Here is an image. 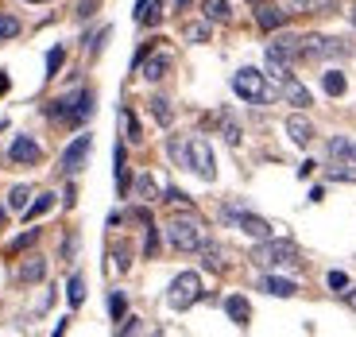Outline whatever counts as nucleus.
Here are the masks:
<instances>
[{
	"label": "nucleus",
	"mask_w": 356,
	"mask_h": 337,
	"mask_svg": "<svg viewBox=\"0 0 356 337\" xmlns=\"http://www.w3.org/2000/svg\"><path fill=\"white\" fill-rule=\"evenodd\" d=\"M124 311H128L124 291H113V295H108V314H113V322H124Z\"/></svg>",
	"instance_id": "nucleus-32"
},
{
	"label": "nucleus",
	"mask_w": 356,
	"mask_h": 337,
	"mask_svg": "<svg viewBox=\"0 0 356 337\" xmlns=\"http://www.w3.org/2000/svg\"><path fill=\"white\" fill-rule=\"evenodd\" d=\"M155 249H159V233H155V225H147V244H143V256H155Z\"/></svg>",
	"instance_id": "nucleus-39"
},
{
	"label": "nucleus",
	"mask_w": 356,
	"mask_h": 337,
	"mask_svg": "<svg viewBox=\"0 0 356 337\" xmlns=\"http://www.w3.org/2000/svg\"><path fill=\"white\" fill-rule=\"evenodd\" d=\"M186 4H190V0H178V8H186Z\"/></svg>",
	"instance_id": "nucleus-49"
},
{
	"label": "nucleus",
	"mask_w": 356,
	"mask_h": 337,
	"mask_svg": "<svg viewBox=\"0 0 356 337\" xmlns=\"http://www.w3.org/2000/svg\"><path fill=\"white\" fill-rule=\"evenodd\" d=\"M0 225H4V213H0Z\"/></svg>",
	"instance_id": "nucleus-51"
},
{
	"label": "nucleus",
	"mask_w": 356,
	"mask_h": 337,
	"mask_svg": "<svg viewBox=\"0 0 356 337\" xmlns=\"http://www.w3.org/2000/svg\"><path fill=\"white\" fill-rule=\"evenodd\" d=\"M321 89L330 93V97H345V89H348V78L341 70H330V74H321Z\"/></svg>",
	"instance_id": "nucleus-24"
},
{
	"label": "nucleus",
	"mask_w": 356,
	"mask_h": 337,
	"mask_svg": "<svg viewBox=\"0 0 356 337\" xmlns=\"http://www.w3.org/2000/svg\"><path fill=\"white\" fill-rule=\"evenodd\" d=\"M294 58H298V36H286L283 27H279L275 36H271V43H267V70H271V78L283 81L291 74Z\"/></svg>",
	"instance_id": "nucleus-3"
},
{
	"label": "nucleus",
	"mask_w": 356,
	"mask_h": 337,
	"mask_svg": "<svg viewBox=\"0 0 356 337\" xmlns=\"http://www.w3.org/2000/svg\"><path fill=\"white\" fill-rule=\"evenodd\" d=\"M330 159H333V163L353 159V143H348L345 136H333V140H330Z\"/></svg>",
	"instance_id": "nucleus-27"
},
{
	"label": "nucleus",
	"mask_w": 356,
	"mask_h": 337,
	"mask_svg": "<svg viewBox=\"0 0 356 337\" xmlns=\"http://www.w3.org/2000/svg\"><path fill=\"white\" fill-rule=\"evenodd\" d=\"M19 36V19L12 12H0V39H16Z\"/></svg>",
	"instance_id": "nucleus-33"
},
{
	"label": "nucleus",
	"mask_w": 356,
	"mask_h": 337,
	"mask_svg": "<svg viewBox=\"0 0 356 337\" xmlns=\"http://www.w3.org/2000/svg\"><path fill=\"white\" fill-rule=\"evenodd\" d=\"M221 217H225V221H232L244 237H252V240H267V237H271V225H267L264 217H256V213L241 210V205H225Z\"/></svg>",
	"instance_id": "nucleus-9"
},
{
	"label": "nucleus",
	"mask_w": 356,
	"mask_h": 337,
	"mask_svg": "<svg viewBox=\"0 0 356 337\" xmlns=\"http://www.w3.org/2000/svg\"><path fill=\"white\" fill-rule=\"evenodd\" d=\"M330 287H333V291H345V287H348V275H345V272H330Z\"/></svg>",
	"instance_id": "nucleus-40"
},
{
	"label": "nucleus",
	"mask_w": 356,
	"mask_h": 337,
	"mask_svg": "<svg viewBox=\"0 0 356 337\" xmlns=\"http://www.w3.org/2000/svg\"><path fill=\"white\" fill-rule=\"evenodd\" d=\"M27 205H31V187H12V194H8V210H16V213H24Z\"/></svg>",
	"instance_id": "nucleus-26"
},
{
	"label": "nucleus",
	"mask_w": 356,
	"mask_h": 337,
	"mask_svg": "<svg viewBox=\"0 0 356 337\" xmlns=\"http://www.w3.org/2000/svg\"><path fill=\"white\" fill-rule=\"evenodd\" d=\"M186 171H194V175L202 178V182H213V178H217L213 151H209V143H205L202 136L186 140Z\"/></svg>",
	"instance_id": "nucleus-8"
},
{
	"label": "nucleus",
	"mask_w": 356,
	"mask_h": 337,
	"mask_svg": "<svg viewBox=\"0 0 356 337\" xmlns=\"http://www.w3.org/2000/svg\"><path fill=\"white\" fill-rule=\"evenodd\" d=\"M4 89H8V74H0V93H4Z\"/></svg>",
	"instance_id": "nucleus-47"
},
{
	"label": "nucleus",
	"mask_w": 356,
	"mask_h": 337,
	"mask_svg": "<svg viewBox=\"0 0 356 337\" xmlns=\"http://www.w3.org/2000/svg\"><path fill=\"white\" fill-rule=\"evenodd\" d=\"M259 291L275 295V299H291V295H298V287H294L291 279H283V275H264V279H259Z\"/></svg>",
	"instance_id": "nucleus-17"
},
{
	"label": "nucleus",
	"mask_w": 356,
	"mask_h": 337,
	"mask_svg": "<svg viewBox=\"0 0 356 337\" xmlns=\"http://www.w3.org/2000/svg\"><path fill=\"white\" fill-rule=\"evenodd\" d=\"M225 314H229V318L236 322L241 329L252 322V306H248V299H244V295H229V299H225Z\"/></svg>",
	"instance_id": "nucleus-15"
},
{
	"label": "nucleus",
	"mask_w": 356,
	"mask_h": 337,
	"mask_svg": "<svg viewBox=\"0 0 356 337\" xmlns=\"http://www.w3.org/2000/svg\"><path fill=\"white\" fill-rule=\"evenodd\" d=\"M167 66H170V58L159 51V54H152V58H143V63H140V74H143L147 81H159V78H167Z\"/></svg>",
	"instance_id": "nucleus-21"
},
{
	"label": "nucleus",
	"mask_w": 356,
	"mask_h": 337,
	"mask_svg": "<svg viewBox=\"0 0 356 337\" xmlns=\"http://www.w3.org/2000/svg\"><path fill=\"white\" fill-rule=\"evenodd\" d=\"M136 194H140L143 202H155V198H159V187H155V178H152V175H140V178H136Z\"/></svg>",
	"instance_id": "nucleus-30"
},
{
	"label": "nucleus",
	"mask_w": 356,
	"mask_h": 337,
	"mask_svg": "<svg viewBox=\"0 0 356 337\" xmlns=\"http://www.w3.org/2000/svg\"><path fill=\"white\" fill-rule=\"evenodd\" d=\"M113 256H116V267H120V272H128V267H132V260H128V249H116Z\"/></svg>",
	"instance_id": "nucleus-43"
},
{
	"label": "nucleus",
	"mask_w": 356,
	"mask_h": 337,
	"mask_svg": "<svg viewBox=\"0 0 356 337\" xmlns=\"http://www.w3.org/2000/svg\"><path fill=\"white\" fill-rule=\"evenodd\" d=\"M152 113H155V120H159L163 128H170L175 113H170V101H167V97H152Z\"/></svg>",
	"instance_id": "nucleus-31"
},
{
	"label": "nucleus",
	"mask_w": 356,
	"mask_h": 337,
	"mask_svg": "<svg viewBox=\"0 0 356 337\" xmlns=\"http://www.w3.org/2000/svg\"><path fill=\"white\" fill-rule=\"evenodd\" d=\"M348 24L356 27V4H353V8H348Z\"/></svg>",
	"instance_id": "nucleus-48"
},
{
	"label": "nucleus",
	"mask_w": 356,
	"mask_h": 337,
	"mask_svg": "<svg viewBox=\"0 0 356 337\" xmlns=\"http://www.w3.org/2000/svg\"><path fill=\"white\" fill-rule=\"evenodd\" d=\"M47 113L54 116V120H66V125H81V120H89L93 116V89H78V93H66V97H58Z\"/></svg>",
	"instance_id": "nucleus-5"
},
{
	"label": "nucleus",
	"mask_w": 356,
	"mask_h": 337,
	"mask_svg": "<svg viewBox=\"0 0 356 337\" xmlns=\"http://www.w3.org/2000/svg\"><path fill=\"white\" fill-rule=\"evenodd\" d=\"M159 19H163V0H140V4H136V24L155 27Z\"/></svg>",
	"instance_id": "nucleus-18"
},
{
	"label": "nucleus",
	"mask_w": 356,
	"mask_h": 337,
	"mask_svg": "<svg viewBox=\"0 0 356 337\" xmlns=\"http://www.w3.org/2000/svg\"><path fill=\"white\" fill-rule=\"evenodd\" d=\"M202 12H205V19H209V24H229V16H232L229 0H205Z\"/></svg>",
	"instance_id": "nucleus-22"
},
{
	"label": "nucleus",
	"mask_w": 356,
	"mask_h": 337,
	"mask_svg": "<svg viewBox=\"0 0 356 337\" xmlns=\"http://www.w3.org/2000/svg\"><path fill=\"white\" fill-rule=\"evenodd\" d=\"M232 93L241 101H248V105H267V101H275V89L267 86V74L252 70V66H244V70L232 74Z\"/></svg>",
	"instance_id": "nucleus-2"
},
{
	"label": "nucleus",
	"mask_w": 356,
	"mask_h": 337,
	"mask_svg": "<svg viewBox=\"0 0 356 337\" xmlns=\"http://www.w3.org/2000/svg\"><path fill=\"white\" fill-rule=\"evenodd\" d=\"M330 178H337V182H356V167L353 163H337V167L330 171Z\"/></svg>",
	"instance_id": "nucleus-38"
},
{
	"label": "nucleus",
	"mask_w": 356,
	"mask_h": 337,
	"mask_svg": "<svg viewBox=\"0 0 356 337\" xmlns=\"http://www.w3.org/2000/svg\"><path fill=\"white\" fill-rule=\"evenodd\" d=\"M105 39H108V27H101L97 36L89 39V54H97V51H101V43H105Z\"/></svg>",
	"instance_id": "nucleus-41"
},
{
	"label": "nucleus",
	"mask_w": 356,
	"mask_h": 337,
	"mask_svg": "<svg viewBox=\"0 0 356 337\" xmlns=\"http://www.w3.org/2000/svg\"><path fill=\"white\" fill-rule=\"evenodd\" d=\"M120 125L128 128V140H140V120L132 116V109H120Z\"/></svg>",
	"instance_id": "nucleus-37"
},
{
	"label": "nucleus",
	"mask_w": 356,
	"mask_h": 337,
	"mask_svg": "<svg viewBox=\"0 0 356 337\" xmlns=\"http://www.w3.org/2000/svg\"><path fill=\"white\" fill-rule=\"evenodd\" d=\"M167 202H175V205H190V198L182 194V190H175V187H167Z\"/></svg>",
	"instance_id": "nucleus-42"
},
{
	"label": "nucleus",
	"mask_w": 356,
	"mask_h": 337,
	"mask_svg": "<svg viewBox=\"0 0 356 337\" xmlns=\"http://www.w3.org/2000/svg\"><path fill=\"white\" fill-rule=\"evenodd\" d=\"M252 4H256V0H252Z\"/></svg>",
	"instance_id": "nucleus-52"
},
{
	"label": "nucleus",
	"mask_w": 356,
	"mask_h": 337,
	"mask_svg": "<svg viewBox=\"0 0 356 337\" xmlns=\"http://www.w3.org/2000/svg\"><path fill=\"white\" fill-rule=\"evenodd\" d=\"M51 210H54V194H39L35 202H31V205L24 210V221L31 225V221H39V217H47Z\"/></svg>",
	"instance_id": "nucleus-23"
},
{
	"label": "nucleus",
	"mask_w": 356,
	"mask_h": 337,
	"mask_svg": "<svg viewBox=\"0 0 356 337\" xmlns=\"http://www.w3.org/2000/svg\"><path fill=\"white\" fill-rule=\"evenodd\" d=\"M136 329H140V318H128V322H124V326L116 329V334H136Z\"/></svg>",
	"instance_id": "nucleus-44"
},
{
	"label": "nucleus",
	"mask_w": 356,
	"mask_h": 337,
	"mask_svg": "<svg viewBox=\"0 0 356 337\" xmlns=\"http://www.w3.org/2000/svg\"><path fill=\"white\" fill-rule=\"evenodd\" d=\"M283 97L291 101V105L306 109V105H310V89H306L298 78H291V74H286V78H283Z\"/></svg>",
	"instance_id": "nucleus-19"
},
{
	"label": "nucleus",
	"mask_w": 356,
	"mask_h": 337,
	"mask_svg": "<svg viewBox=\"0 0 356 337\" xmlns=\"http://www.w3.org/2000/svg\"><path fill=\"white\" fill-rule=\"evenodd\" d=\"M256 24L264 27V31H279V27L286 24V12L275 8V4H264V0H256Z\"/></svg>",
	"instance_id": "nucleus-13"
},
{
	"label": "nucleus",
	"mask_w": 356,
	"mask_h": 337,
	"mask_svg": "<svg viewBox=\"0 0 356 337\" xmlns=\"http://www.w3.org/2000/svg\"><path fill=\"white\" fill-rule=\"evenodd\" d=\"M202 299V275L197 272H178L167 287V302L170 311H190L194 302Z\"/></svg>",
	"instance_id": "nucleus-6"
},
{
	"label": "nucleus",
	"mask_w": 356,
	"mask_h": 337,
	"mask_svg": "<svg viewBox=\"0 0 356 337\" xmlns=\"http://www.w3.org/2000/svg\"><path fill=\"white\" fill-rule=\"evenodd\" d=\"M89 148H93V136H89V132L74 136V143L63 151V171H66V175H78V171L86 167V159H89Z\"/></svg>",
	"instance_id": "nucleus-10"
},
{
	"label": "nucleus",
	"mask_w": 356,
	"mask_h": 337,
	"mask_svg": "<svg viewBox=\"0 0 356 337\" xmlns=\"http://www.w3.org/2000/svg\"><path fill=\"white\" fill-rule=\"evenodd\" d=\"M66 299H70V306H81V302H86V279H81V275H70V283H66Z\"/></svg>",
	"instance_id": "nucleus-29"
},
{
	"label": "nucleus",
	"mask_w": 356,
	"mask_h": 337,
	"mask_svg": "<svg viewBox=\"0 0 356 337\" xmlns=\"http://www.w3.org/2000/svg\"><path fill=\"white\" fill-rule=\"evenodd\" d=\"M353 159H356V143H353Z\"/></svg>",
	"instance_id": "nucleus-50"
},
{
	"label": "nucleus",
	"mask_w": 356,
	"mask_h": 337,
	"mask_svg": "<svg viewBox=\"0 0 356 337\" xmlns=\"http://www.w3.org/2000/svg\"><path fill=\"white\" fill-rule=\"evenodd\" d=\"M167 240H170V249H178V252H197L202 249V240H205V233H202V221H197L194 213H178V217H170L167 221Z\"/></svg>",
	"instance_id": "nucleus-4"
},
{
	"label": "nucleus",
	"mask_w": 356,
	"mask_h": 337,
	"mask_svg": "<svg viewBox=\"0 0 356 337\" xmlns=\"http://www.w3.org/2000/svg\"><path fill=\"white\" fill-rule=\"evenodd\" d=\"M113 163H116V190L124 194V190H128V155H124L120 143H116V151H113Z\"/></svg>",
	"instance_id": "nucleus-25"
},
{
	"label": "nucleus",
	"mask_w": 356,
	"mask_h": 337,
	"mask_svg": "<svg viewBox=\"0 0 356 337\" xmlns=\"http://www.w3.org/2000/svg\"><path fill=\"white\" fill-rule=\"evenodd\" d=\"M314 167H318V163H314V159H306L302 167H298V175H302V178H310V175H314Z\"/></svg>",
	"instance_id": "nucleus-46"
},
{
	"label": "nucleus",
	"mask_w": 356,
	"mask_h": 337,
	"mask_svg": "<svg viewBox=\"0 0 356 337\" xmlns=\"http://www.w3.org/2000/svg\"><path fill=\"white\" fill-rule=\"evenodd\" d=\"M35 240H39V229H27V233H19V237L8 244V252H24V249H31Z\"/></svg>",
	"instance_id": "nucleus-35"
},
{
	"label": "nucleus",
	"mask_w": 356,
	"mask_h": 337,
	"mask_svg": "<svg viewBox=\"0 0 356 337\" xmlns=\"http://www.w3.org/2000/svg\"><path fill=\"white\" fill-rule=\"evenodd\" d=\"M93 8H97V0H81V12H78V16L86 19V16H89V12H93Z\"/></svg>",
	"instance_id": "nucleus-45"
},
{
	"label": "nucleus",
	"mask_w": 356,
	"mask_h": 337,
	"mask_svg": "<svg viewBox=\"0 0 356 337\" xmlns=\"http://www.w3.org/2000/svg\"><path fill=\"white\" fill-rule=\"evenodd\" d=\"M186 39L190 43H205L209 39V19L205 24H186Z\"/></svg>",
	"instance_id": "nucleus-36"
},
{
	"label": "nucleus",
	"mask_w": 356,
	"mask_h": 337,
	"mask_svg": "<svg viewBox=\"0 0 356 337\" xmlns=\"http://www.w3.org/2000/svg\"><path fill=\"white\" fill-rule=\"evenodd\" d=\"M19 279H24V283H43L47 279V260L43 256H27L24 264H19Z\"/></svg>",
	"instance_id": "nucleus-20"
},
{
	"label": "nucleus",
	"mask_w": 356,
	"mask_h": 337,
	"mask_svg": "<svg viewBox=\"0 0 356 337\" xmlns=\"http://www.w3.org/2000/svg\"><path fill=\"white\" fill-rule=\"evenodd\" d=\"M286 136H291V143H298V148H310L314 143V125L302 113H294V116H286Z\"/></svg>",
	"instance_id": "nucleus-12"
},
{
	"label": "nucleus",
	"mask_w": 356,
	"mask_h": 337,
	"mask_svg": "<svg viewBox=\"0 0 356 337\" xmlns=\"http://www.w3.org/2000/svg\"><path fill=\"white\" fill-rule=\"evenodd\" d=\"M221 136H225V143H229V148H236V143L244 140V136H241V125H236L229 113H221Z\"/></svg>",
	"instance_id": "nucleus-28"
},
{
	"label": "nucleus",
	"mask_w": 356,
	"mask_h": 337,
	"mask_svg": "<svg viewBox=\"0 0 356 337\" xmlns=\"http://www.w3.org/2000/svg\"><path fill=\"white\" fill-rule=\"evenodd\" d=\"M348 54V43L333 36H302L298 39V58L306 63H321V58H345Z\"/></svg>",
	"instance_id": "nucleus-7"
},
{
	"label": "nucleus",
	"mask_w": 356,
	"mask_h": 337,
	"mask_svg": "<svg viewBox=\"0 0 356 337\" xmlns=\"http://www.w3.org/2000/svg\"><path fill=\"white\" fill-rule=\"evenodd\" d=\"M8 159H12V163H24V167H31V163L43 159V151H39V143L31 140V136H16V140H12V148H8Z\"/></svg>",
	"instance_id": "nucleus-11"
},
{
	"label": "nucleus",
	"mask_w": 356,
	"mask_h": 337,
	"mask_svg": "<svg viewBox=\"0 0 356 337\" xmlns=\"http://www.w3.org/2000/svg\"><path fill=\"white\" fill-rule=\"evenodd\" d=\"M63 63H66V51H63V47H54V51L47 54V78H58Z\"/></svg>",
	"instance_id": "nucleus-34"
},
{
	"label": "nucleus",
	"mask_w": 356,
	"mask_h": 337,
	"mask_svg": "<svg viewBox=\"0 0 356 337\" xmlns=\"http://www.w3.org/2000/svg\"><path fill=\"white\" fill-rule=\"evenodd\" d=\"M252 264L267 267V272H279V267H298V264H302V252H298V244H294V240L267 237V240H259V244H256Z\"/></svg>",
	"instance_id": "nucleus-1"
},
{
	"label": "nucleus",
	"mask_w": 356,
	"mask_h": 337,
	"mask_svg": "<svg viewBox=\"0 0 356 337\" xmlns=\"http://www.w3.org/2000/svg\"><path fill=\"white\" fill-rule=\"evenodd\" d=\"M197 252H202V267H205V272H225V249H221V244H213V240H202V249H197Z\"/></svg>",
	"instance_id": "nucleus-16"
},
{
	"label": "nucleus",
	"mask_w": 356,
	"mask_h": 337,
	"mask_svg": "<svg viewBox=\"0 0 356 337\" xmlns=\"http://www.w3.org/2000/svg\"><path fill=\"white\" fill-rule=\"evenodd\" d=\"M341 0H286V8L291 12H302V16H330L337 12Z\"/></svg>",
	"instance_id": "nucleus-14"
}]
</instances>
